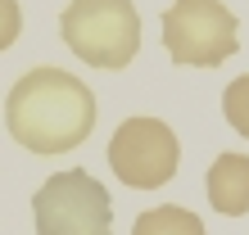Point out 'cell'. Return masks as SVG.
Wrapping results in <instances>:
<instances>
[{
    "label": "cell",
    "instance_id": "obj_1",
    "mask_svg": "<svg viewBox=\"0 0 249 235\" xmlns=\"http://www.w3.org/2000/svg\"><path fill=\"white\" fill-rule=\"evenodd\" d=\"M5 127L32 154H68L95 127V95L64 68H32L9 86Z\"/></svg>",
    "mask_w": 249,
    "mask_h": 235
},
{
    "label": "cell",
    "instance_id": "obj_2",
    "mask_svg": "<svg viewBox=\"0 0 249 235\" xmlns=\"http://www.w3.org/2000/svg\"><path fill=\"white\" fill-rule=\"evenodd\" d=\"M59 32L91 68H127L141 50V18L131 0H72L59 14Z\"/></svg>",
    "mask_w": 249,
    "mask_h": 235
},
{
    "label": "cell",
    "instance_id": "obj_3",
    "mask_svg": "<svg viewBox=\"0 0 249 235\" xmlns=\"http://www.w3.org/2000/svg\"><path fill=\"white\" fill-rule=\"evenodd\" d=\"M36 235H109L113 226V203L109 190L91 172L68 168L54 172L32 199Z\"/></svg>",
    "mask_w": 249,
    "mask_h": 235
},
{
    "label": "cell",
    "instance_id": "obj_4",
    "mask_svg": "<svg viewBox=\"0 0 249 235\" xmlns=\"http://www.w3.org/2000/svg\"><path fill=\"white\" fill-rule=\"evenodd\" d=\"M163 46L177 64L217 68L236 54V14L222 0H172L163 14Z\"/></svg>",
    "mask_w": 249,
    "mask_h": 235
},
{
    "label": "cell",
    "instance_id": "obj_5",
    "mask_svg": "<svg viewBox=\"0 0 249 235\" xmlns=\"http://www.w3.org/2000/svg\"><path fill=\"white\" fill-rule=\"evenodd\" d=\"M177 154H181L177 136L159 118H127L109 140V168L131 190L168 185L172 172H177Z\"/></svg>",
    "mask_w": 249,
    "mask_h": 235
},
{
    "label": "cell",
    "instance_id": "obj_6",
    "mask_svg": "<svg viewBox=\"0 0 249 235\" xmlns=\"http://www.w3.org/2000/svg\"><path fill=\"white\" fill-rule=\"evenodd\" d=\"M209 203L227 217H240L249 208V158L245 154H217L209 168Z\"/></svg>",
    "mask_w": 249,
    "mask_h": 235
},
{
    "label": "cell",
    "instance_id": "obj_7",
    "mask_svg": "<svg viewBox=\"0 0 249 235\" xmlns=\"http://www.w3.org/2000/svg\"><path fill=\"white\" fill-rule=\"evenodd\" d=\"M131 235H204V222L181 203H159V208L136 217Z\"/></svg>",
    "mask_w": 249,
    "mask_h": 235
},
{
    "label": "cell",
    "instance_id": "obj_8",
    "mask_svg": "<svg viewBox=\"0 0 249 235\" xmlns=\"http://www.w3.org/2000/svg\"><path fill=\"white\" fill-rule=\"evenodd\" d=\"M222 113H227L231 131L249 136V72H245V77H236V82L222 91Z\"/></svg>",
    "mask_w": 249,
    "mask_h": 235
},
{
    "label": "cell",
    "instance_id": "obj_9",
    "mask_svg": "<svg viewBox=\"0 0 249 235\" xmlns=\"http://www.w3.org/2000/svg\"><path fill=\"white\" fill-rule=\"evenodd\" d=\"M18 27H23L18 0H0V50H9L14 41H18Z\"/></svg>",
    "mask_w": 249,
    "mask_h": 235
}]
</instances>
